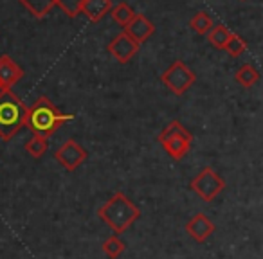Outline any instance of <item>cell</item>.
Masks as SVG:
<instances>
[{
  "label": "cell",
  "instance_id": "cell-2",
  "mask_svg": "<svg viewBox=\"0 0 263 259\" xmlns=\"http://www.w3.org/2000/svg\"><path fill=\"white\" fill-rule=\"evenodd\" d=\"M98 216L114 230L116 236H119L141 218V209L126 194L117 191L98 209Z\"/></svg>",
  "mask_w": 263,
  "mask_h": 259
},
{
  "label": "cell",
  "instance_id": "cell-16",
  "mask_svg": "<svg viewBox=\"0 0 263 259\" xmlns=\"http://www.w3.org/2000/svg\"><path fill=\"white\" fill-rule=\"evenodd\" d=\"M110 15H112L114 22H117L119 26L126 27L128 24L132 22V18L136 16V13H134V9H132L126 2H121V4H117V6H112Z\"/></svg>",
  "mask_w": 263,
  "mask_h": 259
},
{
  "label": "cell",
  "instance_id": "cell-1",
  "mask_svg": "<svg viewBox=\"0 0 263 259\" xmlns=\"http://www.w3.org/2000/svg\"><path fill=\"white\" fill-rule=\"evenodd\" d=\"M72 119V113H62L51 99L42 95L33 105L27 106L26 126L29 128L33 135H40L44 139H49V137L58 132L60 126H63V124Z\"/></svg>",
  "mask_w": 263,
  "mask_h": 259
},
{
  "label": "cell",
  "instance_id": "cell-20",
  "mask_svg": "<svg viewBox=\"0 0 263 259\" xmlns=\"http://www.w3.org/2000/svg\"><path fill=\"white\" fill-rule=\"evenodd\" d=\"M85 0H54V4L65 13L67 16L74 18L81 13V6H83Z\"/></svg>",
  "mask_w": 263,
  "mask_h": 259
},
{
  "label": "cell",
  "instance_id": "cell-17",
  "mask_svg": "<svg viewBox=\"0 0 263 259\" xmlns=\"http://www.w3.org/2000/svg\"><path fill=\"white\" fill-rule=\"evenodd\" d=\"M213 26H215V24H213V18L204 11L197 13V15L190 20V27L197 34H208L209 31L213 29Z\"/></svg>",
  "mask_w": 263,
  "mask_h": 259
},
{
  "label": "cell",
  "instance_id": "cell-11",
  "mask_svg": "<svg viewBox=\"0 0 263 259\" xmlns=\"http://www.w3.org/2000/svg\"><path fill=\"white\" fill-rule=\"evenodd\" d=\"M154 33H155L154 24H152L144 15H137V13H136V16L132 18V22L124 27V34H128L132 40L137 42L139 45L143 44V42H146Z\"/></svg>",
  "mask_w": 263,
  "mask_h": 259
},
{
  "label": "cell",
  "instance_id": "cell-10",
  "mask_svg": "<svg viewBox=\"0 0 263 259\" xmlns=\"http://www.w3.org/2000/svg\"><path fill=\"white\" fill-rule=\"evenodd\" d=\"M186 232L190 234L195 241L204 243V241L208 240V237H211L213 232H215V223L205 214L198 212V214H195L193 218L186 223Z\"/></svg>",
  "mask_w": 263,
  "mask_h": 259
},
{
  "label": "cell",
  "instance_id": "cell-7",
  "mask_svg": "<svg viewBox=\"0 0 263 259\" xmlns=\"http://www.w3.org/2000/svg\"><path fill=\"white\" fill-rule=\"evenodd\" d=\"M54 158L58 161L60 166L67 169V171H76L85 161H87V151L81 144H78L74 139H69L56 150Z\"/></svg>",
  "mask_w": 263,
  "mask_h": 259
},
{
  "label": "cell",
  "instance_id": "cell-8",
  "mask_svg": "<svg viewBox=\"0 0 263 259\" xmlns=\"http://www.w3.org/2000/svg\"><path fill=\"white\" fill-rule=\"evenodd\" d=\"M139 47L141 45L137 44V42L132 40L128 34L121 33L108 44V52L114 56V59H116L117 63L124 65V63L132 62V58L139 52Z\"/></svg>",
  "mask_w": 263,
  "mask_h": 259
},
{
  "label": "cell",
  "instance_id": "cell-22",
  "mask_svg": "<svg viewBox=\"0 0 263 259\" xmlns=\"http://www.w3.org/2000/svg\"><path fill=\"white\" fill-rule=\"evenodd\" d=\"M240 2H245V0H240Z\"/></svg>",
  "mask_w": 263,
  "mask_h": 259
},
{
  "label": "cell",
  "instance_id": "cell-12",
  "mask_svg": "<svg viewBox=\"0 0 263 259\" xmlns=\"http://www.w3.org/2000/svg\"><path fill=\"white\" fill-rule=\"evenodd\" d=\"M112 9V0H85L81 6V13L90 22H99Z\"/></svg>",
  "mask_w": 263,
  "mask_h": 259
},
{
  "label": "cell",
  "instance_id": "cell-15",
  "mask_svg": "<svg viewBox=\"0 0 263 259\" xmlns=\"http://www.w3.org/2000/svg\"><path fill=\"white\" fill-rule=\"evenodd\" d=\"M101 250L108 259H117L124 250H126V245H124V241L121 240L119 236H116V234H114V236L106 237V240L103 241Z\"/></svg>",
  "mask_w": 263,
  "mask_h": 259
},
{
  "label": "cell",
  "instance_id": "cell-13",
  "mask_svg": "<svg viewBox=\"0 0 263 259\" xmlns=\"http://www.w3.org/2000/svg\"><path fill=\"white\" fill-rule=\"evenodd\" d=\"M234 79H236V83H240L243 88H252L259 81V72L254 65L245 63V65H241L240 69L236 70Z\"/></svg>",
  "mask_w": 263,
  "mask_h": 259
},
{
  "label": "cell",
  "instance_id": "cell-14",
  "mask_svg": "<svg viewBox=\"0 0 263 259\" xmlns=\"http://www.w3.org/2000/svg\"><path fill=\"white\" fill-rule=\"evenodd\" d=\"M231 34H233V31L227 29L223 24H216V26H213V29L209 31L205 36H208V42L215 49H223L227 44V40L231 38Z\"/></svg>",
  "mask_w": 263,
  "mask_h": 259
},
{
  "label": "cell",
  "instance_id": "cell-9",
  "mask_svg": "<svg viewBox=\"0 0 263 259\" xmlns=\"http://www.w3.org/2000/svg\"><path fill=\"white\" fill-rule=\"evenodd\" d=\"M24 77V69L11 59V56L0 54V90L11 88Z\"/></svg>",
  "mask_w": 263,
  "mask_h": 259
},
{
  "label": "cell",
  "instance_id": "cell-19",
  "mask_svg": "<svg viewBox=\"0 0 263 259\" xmlns=\"http://www.w3.org/2000/svg\"><path fill=\"white\" fill-rule=\"evenodd\" d=\"M47 146H49L47 139H44V137H40V135H33L26 143V151L33 158H42L45 151H47Z\"/></svg>",
  "mask_w": 263,
  "mask_h": 259
},
{
  "label": "cell",
  "instance_id": "cell-18",
  "mask_svg": "<svg viewBox=\"0 0 263 259\" xmlns=\"http://www.w3.org/2000/svg\"><path fill=\"white\" fill-rule=\"evenodd\" d=\"M20 2H22L36 18L45 16L51 11L52 6H54V0H20Z\"/></svg>",
  "mask_w": 263,
  "mask_h": 259
},
{
  "label": "cell",
  "instance_id": "cell-3",
  "mask_svg": "<svg viewBox=\"0 0 263 259\" xmlns=\"http://www.w3.org/2000/svg\"><path fill=\"white\" fill-rule=\"evenodd\" d=\"M27 106L24 101L11 90L2 88L0 90V139L11 141L16 133L26 126Z\"/></svg>",
  "mask_w": 263,
  "mask_h": 259
},
{
  "label": "cell",
  "instance_id": "cell-4",
  "mask_svg": "<svg viewBox=\"0 0 263 259\" xmlns=\"http://www.w3.org/2000/svg\"><path fill=\"white\" fill-rule=\"evenodd\" d=\"M157 141L161 143V146L166 150V153L175 161L184 158V155L190 151L191 143H193V135L184 128L182 123L179 121H172L168 126L159 133Z\"/></svg>",
  "mask_w": 263,
  "mask_h": 259
},
{
  "label": "cell",
  "instance_id": "cell-21",
  "mask_svg": "<svg viewBox=\"0 0 263 259\" xmlns=\"http://www.w3.org/2000/svg\"><path fill=\"white\" fill-rule=\"evenodd\" d=\"M247 49V44H245V40L241 36H238V34H231V38L227 40V44H226V47H223V51H227L229 52L233 58H236V56H240L241 52Z\"/></svg>",
  "mask_w": 263,
  "mask_h": 259
},
{
  "label": "cell",
  "instance_id": "cell-5",
  "mask_svg": "<svg viewBox=\"0 0 263 259\" xmlns=\"http://www.w3.org/2000/svg\"><path fill=\"white\" fill-rule=\"evenodd\" d=\"M161 81L168 87L170 92H173L175 95H182L195 85L197 76L186 63L177 59L161 74Z\"/></svg>",
  "mask_w": 263,
  "mask_h": 259
},
{
  "label": "cell",
  "instance_id": "cell-6",
  "mask_svg": "<svg viewBox=\"0 0 263 259\" xmlns=\"http://www.w3.org/2000/svg\"><path fill=\"white\" fill-rule=\"evenodd\" d=\"M190 187L202 198L204 202H213L223 189H226V180L218 175L213 168H204L193 180Z\"/></svg>",
  "mask_w": 263,
  "mask_h": 259
}]
</instances>
